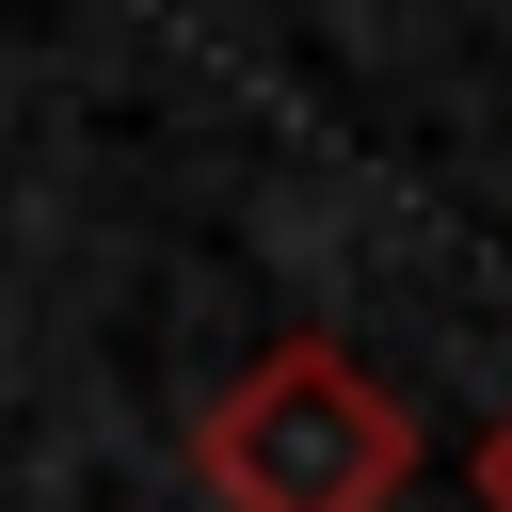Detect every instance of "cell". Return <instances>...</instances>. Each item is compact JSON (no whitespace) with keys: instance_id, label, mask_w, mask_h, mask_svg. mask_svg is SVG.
<instances>
[{"instance_id":"cell-1","label":"cell","mask_w":512,"mask_h":512,"mask_svg":"<svg viewBox=\"0 0 512 512\" xmlns=\"http://www.w3.org/2000/svg\"><path fill=\"white\" fill-rule=\"evenodd\" d=\"M192 480L224 512H400L416 480V416L368 352L336 336H272L192 400Z\"/></svg>"},{"instance_id":"cell-2","label":"cell","mask_w":512,"mask_h":512,"mask_svg":"<svg viewBox=\"0 0 512 512\" xmlns=\"http://www.w3.org/2000/svg\"><path fill=\"white\" fill-rule=\"evenodd\" d=\"M464 480H480V512H512V416L480 432V464H464Z\"/></svg>"}]
</instances>
